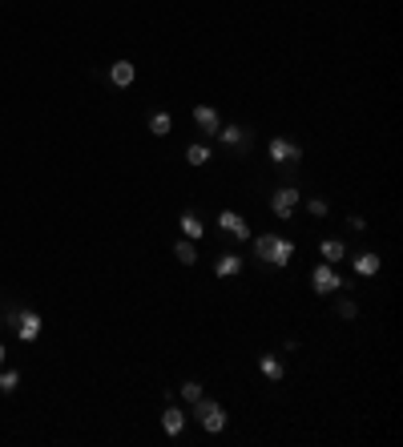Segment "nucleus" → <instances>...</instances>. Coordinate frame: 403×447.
<instances>
[{"instance_id":"10","label":"nucleus","mask_w":403,"mask_h":447,"mask_svg":"<svg viewBox=\"0 0 403 447\" xmlns=\"http://www.w3.org/2000/svg\"><path fill=\"white\" fill-rule=\"evenodd\" d=\"M242 266H246L242 254L226 250V254H218V258H214V274H218V278H238V274H242Z\"/></svg>"},{"instance_id":"25","label":"nucleus","mask_w":403,"mask_h":447,"mask_svg":"<svg viewBox=\"0 0 403 447\" xmlns=\"http://www.w3.org/2000/svg\"><path fill=\"white\" fill-rule=\"evenodd\" d=\"M4 354H8V351H4V343H0V367H4Z\"/></svg>"},{"instance_id":"22","label":"nucleus","mask_w":403,"mask_h":447,"mask_svg":"<svg viewBox=\"0 0 403 447\" xmlns=\"http://www.w3.org/2000/svg\"><path fill=\"white\" fill-rule=\"evenodd\" d=\"M335 310H339V318H347V323H351V318H359V306L351 303V298H339V306H335Z\"/></svg>"},{"instance_id":"21","label":"nucleus","mask_w":403,"mask_h":447,"mask_svg":"<svg viewBox=\"0 0 403 447\" xmlns=\"http://www.w3.org/2000/svg\"><path fill=\"white\" fill-rule=\"evenodd\" d=\"M178 395H182V399H186V403L202 399V383H198V379H186V383L178 387Z\"/></svg>"},{"instance_id":"9","label":"nucleus","mask_w":403,"mask_h":447,"mask_svg":"<svg viewBox=\"0 0 403 447\" xmlns=\"http://www.w3.org/2000/svg\"><path fill=\"white\" fill-rule=\"evenodd\" d=\"M194 125L202 129V137H218L222 117H218V109H214V105H194Z\"/></svg>"},{"instance_id":"1","label":"nucleus","mask_w":403,"mask_h":447,"mask_svg":"<svg viewBox=\"0 0 403 447\" xmlns=\"http://www.w3.org/2000/svg\"><path fill=\"white\" fill-rule=\"evenodd\" d=\"M254 258L266 262V266H290L294 258V242L283 234H259L254 238Z\"/></svg>"},{"instance_id":"8","label":"nucleus","mask_w":403,"mask_h":447,"mask_svg":"<svg viewBox=\"0 0 403 447\" xmlns=\"http://www.w3.org/2000/svg\"><path fill=\"white\" fill-rule=\"evenodd\" d=\"M218 230H226L230 238H238V242H250V226H246V218L234 210H222L218 213Z\"/></svg>"},{"instance_id":"24","label":"nucleus","mask_w":403,"mask_h":447,"mask_svg":"<svg viewBox=\"0 0 403 447\" xmlns=\"http://www.w3.org/2000/svg\"><path fill=\"white\" fill-rule=\"evenodd\" d=\"M347 226H351V230H355V234H363V230H367V222H363V218H359V213H351V218H347Z\"/></svg>"},{"instance_id":"16","label":"nucleus","mask_w":403,"mask_h":447,"mask_svg":"<svg viewBox=\"0 0 403 447\" xmlns=\"http://www.w3.org/2000/svg\"><path fill=\"white\" fill-rule=\"evenodd\" d=\"M178 226H182V234L190 238V242H198V238L206 234V226H202V218H198V213H194V210H186V213H182V222H178Z\"/></svg>"},{"instance_id":"14","label":"nucleus","mask_w":403,"mask_h":447,"mask_svg":"<svg viewBox=\"0 0 403 447\" xmlns=\"http://www.w3.org/2000/svg\"><path fill=\"white\" fill-rule=\"evenodd\" d=\"M379 266H383V258L379 254H371V250H367V254H355V274H363V278H375Z\"/></svg>"},{"instance_id":"7","label":"nucleus","mask_w":403,"mask_h":447,"mask_svg":"<svg viewBox=\"0 0 403 447\" xmlns=\"http://www.w3.org/2000/svg\"><path fill=\"white\" fill-rule=\"evenodd\" d=\"M12 327H17V339H21V343H37L41 330H45V318H41L37 310H17Z\"/></svg>"},{"instance_id":"12","label":"nucleus","mask_w":403,"mask_h":447,"mask_svg":"<svg viewBox=\"0 0 403 447\" xmlns=\"http://www.w3.org/2000/svg\"><path fill=\"white\" fill-rule=\"evenodd\" d=\"M162 427H166V435H174V439H178V435L186 431V411L169 403L166 411H162Z\"/></svg>"},{"instance_id":"2","label":"nucleus","mask_w":403,"mask_h":447,"mask_svg":"<svg viewBox=\"0 0 403 447\" xmlns=\"http://www.w3.org/2000/svg\"><path fill=\"white\" fill-rule=\"evenodd\" d=\"M190 411H194V419H198V427H202V431H210V435L226 431V424H230V419H226V407H222L218 399H206V395H202V399H194Z\"/></svg>"},{"instance_id":"11","label":"nucleus","mask_w":403,"mask_h":447,"mask_svg":"<svg viewBox=\"0 0 403 447\" xmlns=\"http://www.w3.org/2000/svg\"><path fill=\"white\" fill-rule=\"evenodd\" d=\"M109 81H113L118 89H129V85L138 81V69H133V61H113V65H109Z\"/></svg>"},{"instance_id":"23","label":"nucleus","mask_w":403,"mask_h":447,"mask_svg":"<svg viewBox=\"0 0 403 447\" xmlns=\"http://www.w3.org/2000/svg\"><path fill=\"white\" fill-rule=\"evenodd\" d=\"M307 210H310V218H327V213H331V206H327L323 198H310V202H307Z\"/></svg>"},{"instance_id":"4","label":"nucleus","mask_w":403,"mask_h":447,"mask_svg":"<svg viewBox=\"0 0 403 447\" xmlns=\"http://www.w3.org/2000/svg\"><path fill=\"white\" fill-rule=\"evenodd\" d=\"M310 286H315V294H335V290H343V274L335 270L331 262H319L310 270Z\"/></svg>"},{"instance_id":"3","label":"nucleus","mask_w":403,"mask_h":447,"mask_svg":"<svg viewBox=\"0 0 403 447\" xmlns=\"http://www.w3.org/2000/svg\"><path fill=\"white\" fill-rule=\"evenodd\" d=\"M266 153H270L274 165H299L303 162V145L290 142V137H270V142H266Z\"/></svg>"},{"instance_id":"13","label":"nucleus","mask_w":403,"mask_h":447,"mask_svg":"<svg viewBox=\"0 0 403 447\" xmlns=\"http://www.w3.org/2000/svg\"><path fill=\"white\" fill-rule=\"evenodd\" d=\"M259 371L270 379V383H283V375H286V367H283V359H279V354H262V359H259Z\"/></svg>"},{"instance_id":"18","label":"nucleus","mask_w":403,"mask_h":447,"mask_svg":"<svg viewBox=\"0 0 403 447\" xmlns=\"http://www.w3.org/2000/svg\"><path fill=\"white\" fill-rule=\"evenodd\" d=\"M174 258L182 262V266H194V262H198V250H194V242H190V238H182V242L174 246Z\"/></svg>"},{"instance_id":"5","label":"nucleus","mask_w":403,"mask_h":447,"mask_svg":"<svg viewBox=\"0 0 403 447\" xmlns=\"http://www.w3.org/2000/svg\"><path fill=\"white\" fill-rule=\"evenodd\" d=\"M299 202H303V193H299V189L294 186H279L274 189V193H270V213H274V218H290V213L299 210Z\"/></svg>"},{"instance_id":"6","label":"nucleus","mask_w":403,"mask_h":447,"mask_svg":"<svg viewBox=\"0 0 403 447\" xmlns=\"http://www.w3.org/2000/svg\"><path fill=\"white\" fill-rule=\"evenodd\" d=\"M218 142L226 145V149H234V153H246L254 145V129H246V125H222L218 129Z\"/></svg>"},{"instance_id":"17","label":"nucleus","mask_w":403,"mask_h":447,"mask_svg":"<svg viewBox=\"0 0 403 447\" xmlns=\"http://www.w3.org/2000/svg\"><path fill=\"white\" fill-rule=\"evenodd\" d=\"M206 162H210V145H206V142H194V145H186V165H194V169H202Z\"/></svg>"},{"instance_id":"19","label":"nucleus","mask_w":403,"mask_h":447,"mask_svg":"<svg viewBox=\"0 0 403 447\" xmlns=\"http://www.w3.org/2000/svg\"><path fill=\"white\" fill-rule=\"evenodd\" d=\"M17 387H21V371L17 367H4L0 371V395H12Z\"/></svg>"},{"instance_id":"15","label":"nucleus","mask_w":403,"mask_h":447,"mask_svg":"<svg viewBox=\"0 0 403 447\" xmlns=\"http://www.w3.org/2000/svg\"><path fill=\"white\" fill-rule=\"evenodd\" d=\"M319 254H323V262H343L347 258V242H339V238H327V242H323V246H319Z\"/></svg>"},{"instance_id":"20","label":"nucleus","mask_w":403,"mask_h":447,"mask_svg":"<svg viewBox=\"0 0 403 447\" xmlns=\"http://www.w3.org/2000/svg\"><path fill=\"white\" fill-rule=\"evenodd\" d=\"M149 129H153V137H166L169 129H174V117L169 113H153L149 117Z\"/></svg>"}]
</instances>
